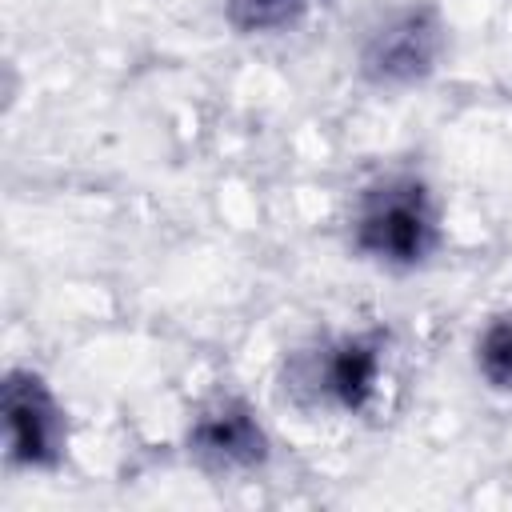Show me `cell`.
<instances>
[{"mask_svg":"<svg viewBox=\"0 0 512 512\" xmlns=\"http://www.w3.org/2000/svg\"><path fill=\"white\" fill-rule=\"evenodd\" d=\"M352 248L384 268H420L440 248V216L428 184L384 176L364 188L352 216Z\"/></svg>","mask_w":512,"mask_h":512,"instance_id":"obj_1","label":"cell"},{"mask_svg":"<svg viewBox=\"0 0 512 512\" xmlns=\"http://www.w3.org/2000/svg\"><path fill=\"white\" fill-rule=\"evenodd\" d=\"M4 436L8 460L24 468H52L64 456L68 424L56 392L32 368H12L4 376Z\"/></svg>","mask_w":512,"mask_h":512,"instance_id":"obj_2","label":"cell"},{"mask_svg":"<svg viewBox=\"0 0 512 512\" xmlns=\"http://www.w3.org/2000/svg\"><path fill=\"white\" fill-rule=\"evenodd\" d=\"M440 48H444L440 20L428 8H404L368 32L360 48V72L380 88L420 84L436 68Z\"/></svg>","mask_w":512,"mask_h":512,"instance_id":"obj_3","label":"cell"},{"mask_svg":"<svg viewBox=\"0 0 512 512\" xmlns=\"http://www.w3.org/2000/svg\"><path fill=\"white\" fill-rule=\"evenodd\" d=\"M188 452L208 472H252L268 460V432L260 412L240 396H216L192 416Z\"/></svg>","mask_w":512,"mask_h":512,"instance_id":"obj_4","label":"cell"},{"mask_svg":"<svg viewBox=\"0 0 512 512\" xmlns=\"http://www.w3.org/2000/svg\"><path fill=\"white\" fill-rule=\"evenodd\" d=\"M380 372H384V340L376 332H348L316 352V360L308 364V384L316 400L340 412H360L376 396Z\"/></svg>","mask_w":512,"mask_h":512,"instance_id":"obj_5","label":"cell"},{"mask_svg":"<svg viewBox=\"0 0 512 512\" xmlns=\"http://www.w3.org/2000/svg\"><path fill=\"white\" fill-rule=\"evenodd\" d=\"M316 0H224V16L244 36H268L296 28Z\"/></svg>","mask_w":512,"mask_h":512,"instance_id":"obj_6","label":"cell"},{"mask_svg":"<svg viewBox=\"0 0 512 512\" xmlns=\"http://www.w3.org/2000/svg\"><path fill=\"white\" fill-rule=\"evenodd\" d=\"M476 372L488 388L512 392V308L496 312L476 336Z\"/></svg>","mask_w":512,"mask_h":512,"instance_id":"obj_7","label":"cell"}]
</instances>
